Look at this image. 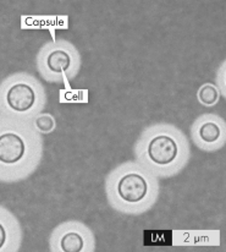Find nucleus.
Wrapping results in <instances>:
<instances>
[{"label": "nucleus", "instance_id": "nucleus-1", "mask_svg": "<svg viewBox=\"0 0 226 252\" xmlns=\"http://www.w3.org/2000/svg\"><path fill=\"white\" fill-rule=\"evenodd\" d=\"M43 136L28 120L0 114V183L28 179L41 165Z\"/></svg>", "mask_w": 226, "mask_h": 252}, {"label": "nucleus", "instance_id": "nucleus-2", "mask_svg": "<svg viewBox=\"0 0 226 252\" xmlns=\"http://www.w3.org/2000/svg\"><path fill=\"white\" fill-rule=\"evenodd\" d=\"M136 162L159 179L179 175L191 159L190 141L183 131L169 123L145 126L134 146Z\"/></svg>", "mask_w": 226, "mask_h": 252}, {"label": "nucleus", "instance_id": "nucleus-3", "mask_svg": "<svg viewBox=\"0 0 226 252\" xmlns=\"http://www.w3.org/2000/svg\"><path fill=\"white\" fill-rule=\"evenodd\" d=\"M104 190L113 210L126 216H142L157 205L160 183L140 163L127 160L105 176Z\"/></svg>", "mask_w": 226, "mask_h": 252}, {"label": "nucleus", "instance_id": "nucleus-4", "mask_svg": "<svg viewBox=\"0 0 226 252\" xmlns=\"http://www.w3.org/2000/svg\"><path fill=\"white\" fill-rule=\"evenodd\" d=\"M47 102L44 86L29 72H14L0 82V114L31 122Z\"/></svg>", "mask_w": 226, "mask_h": 252}, {"label": "nucleus", "instance_id": "nucleus-5", "mask_svg": "<svg viewBox=\"0 0 226 252\" xmlns=\"http://www.w3.org/2000/svg\"><path fill=\"white\" fill-rule=\"evenodd\" d=\"M39 76L49 84H67L80 74L82 58L76 45L66 39L44 43L36 57Z\"/></svg>", "mask_w": 226, "mask_h": 252}, {"label": "nucleus", "instance_id": "nucleus-6", "mask_svg": "<svg viewBox=\"0 0 226 252\" xmlns=\"http://www.w3.org/2000/svg\"><path fill=\"white\" fill-rule=\"evenodd\" d=\"M97 240L84 221L70 219L57 224L49 235L50 252H94Z\"/></svg>", "mask_w": 226, "mask_h": 252}, {"label": "nucleus", "instance_id": "nucleus-7", "mask_svg": "<svg viewBox=\"0 0 226 252\" xmlns=\"http://www.w3.org/2000/svg\"><path fill=\"white\" fill-rule=\"evenodd\" d=\"M191 140L203 152H217L226 145V122L214 113H205L196 118L190 128Z\"/></svg>", "mask_w": 226, "mask_h": 252}, {"label": "nucleus", "instance_id": "nucleus-8", "mask_svg": "<svg viewBox=\"0 0 226 252\" xmlns=\"http://www.w3.org/2000/svg\"><path fill=\"white\" fill-rule=\"evenodd\" d=\"M22 241L21 221L11 211L0 205V252H19Z\"/></svg>", "mask_w": 226, "mask_h": 252}, {"label": "nucleus", "instance_id": "nucleus-9", "mask_svg": "<svg viewBox=\"0 0 226 252\" xmlns=\"http://www.w3.org/2000/svg\"><path fill=\"white\" fill-rule=\"evenodd\" d=\"M220 97L222 94H220V91L218 90L217 85L210 84V82L200 86L197 92V100L203 107H215L219 103Z\"/></svg>", "mask_w": 226, "mask_h": 252}, {"label": "nucleus", "instance_id": "nucleus-10", "mask_svg": "<svg viewBox=\"0 0 226 252\" xmlns=\"http://www.w3.org/2000/svg\"><path fill=\"white\" fill-rule=\"evenodd\" d=\"M33 127L41 133L42 136L49 135L56 128V120L49 113L42 112L41 114H38L37 117H34L33 119L31 120Z\"/></svg>", "mask_w": 226, "mask_h": 252}]
</instances>
